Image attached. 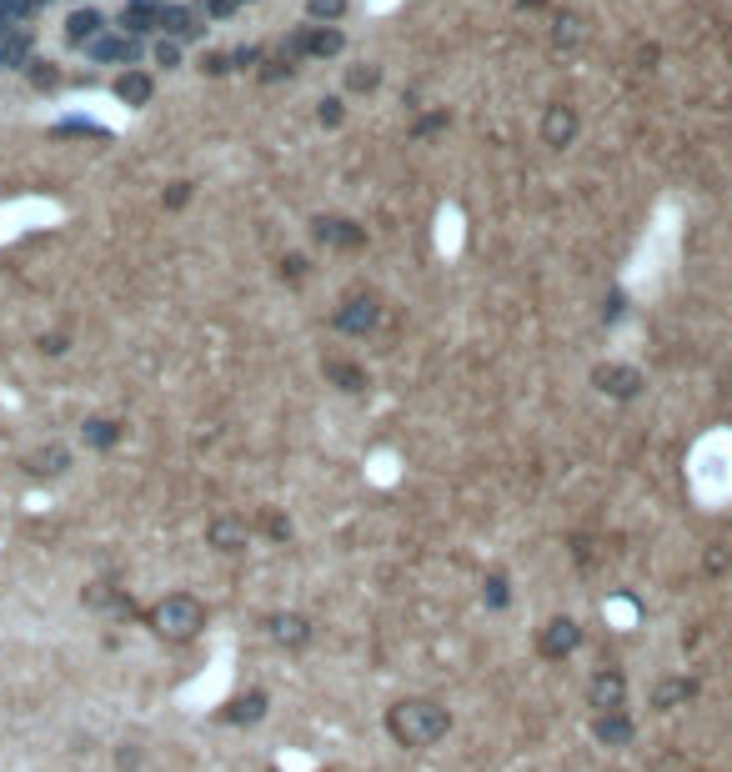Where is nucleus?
Returning a JSON list of instances; mask_svg holds the SVG:
<instances>
[{"label":"nucleus","instance_id":"nucleus-1","mask_svg":"<svg viewBox=\"0 0 732 772\" xmlns=\"http://www.w3.org/2000/svg\"><path fill=\"white\" fill-rule=\"evenodd\" d=\"M387 732L402 742V747H437L447 732H452V712L437 702V697H402L387 707Z\"/></svg>","mask_w":732,"mask_h":772},{"label":"nucleus","instance_id":"nucleus-2","mask_svg":"<svg viewBox=\"0 0 732 772\" xmlns=\"http://www.w3.org/2000/svg\"><path fill=\"white\" fill-rule=\"evenodd\" d=\"M146 627L161 637V642H191V637H201V627H206V607H201V597H191V592H166L161 602H151L146 607Z\"/></svg>","mask_w":732,"mask_h":772},{"label":"nucleus","instance_id":"nucleus-3","mask_svg":"<svg viewBox=\"0 0 732 772\" xmlns=\"http://www.w3.org/2000/svg\"><path fill=\"white\" fill-rule=\"evenodd\" d=\"M66 211L46 196H21L11 206H0V241L6 236H21V231H36V226H56Z\"/></svg>","mask_w":732,"mask_h":772},{"label":"nucleus","instance_id":"nucleus-4","mask_svg":"<svg viewBox=\"0 0 732 772\" xmlns=\"http://www.w3.org/2000/svg\"><path fill=\"white\" fill-rule=\"evenodd\" d=\"M577 647H582V622H577V617H547V622L537 627V652H542L547 662H567Z\"/></svg>","mask_w":732,"mask_h":772},{"label":"nucleus","instance_id":"nucleus-5","mask_svg":"<svg viewBox=\"0 0 732 772\" xmlns=\"http://www.w3.org/2000/svg\"><path fill=\"white\" fill-rule=\"evenodd\" d=\"M66 116H91V121H101V126H111V131H126V126H131V111L116 106L111 96H71V101H66Z\"/></svg>","mask_w":732,"mask_h":772},{"label":"nucleus","instance_id":"nucleus-6","mask_svg":"<svg viewBox=\"0 0 732 772\" xmlns=\"http://www.w3.org/2000/svg\"><path fill=\"white\" fill-rule=\"evenodd\" d=\"M587 707L597 712H622L627 707V677L622 672H597L587 682Z\"/></svg>","mask_w":732,"mask_h":772},{"label":"nucleus","instance_id":"nucleus-7","mask_svg":"<svg viewBox=\"0 0 732 772\" xmlns=\"http://www.w3.org/2000/svg\"><path fill=\"white\" fill-rule=\"evenodd\" d=\"M266 627H271V642H281V647H306L311 642V622L301 612H276V617H266Z\"/></svg>","mask_w":732,"mask_h":772},{"label":"nucleus","instance_id":"nucleus-8","mask_svg":"<svg viewBox=\"0 0 732 772\" xmlns=\"http://www.w3.org/2000/svg\"><path fill=\"white\" fill-rule=\"evenodd\" d=\"M692 697H697V682H692V677H662V682L652 687V707H657V712L687 707Z\"/></svg>","mask_w":732,"mask_h":772},{"label":"nucleus","instance_id":"nucleus-9","mask_svg":"<svg viewBox=\"0 0 732 772\" xmlns=\"http://www.w3.org/2000/svg\"><path fill=\"white\" fill-rule=\"evenodd\" d=\"M592 737H597L602 747H627V742H632V722H627V712H597Z\"/></svg>","mask_w":732,"mask_h":772},{"label":"nucleus","instance_id":"nucleus-10","mask_svg":"<svg viewBox=\"0 0 732 772\" xmlns=\"http://www.w3.org/2000/svg\"><path fill=\"white\" fill-rule=\"evenodd\" d=\"M261 717H266V692H256V687L221 707V722H261Z\"/></svg>","mask_w":732,"mask_h":772},{"label":"nucleus","instance_id":"nucleus-11","mask_svg":"<svg viewBox=\"0 0 732 772\" xmlns=\"http://www.w3.org/2000/svg\"><path fill=\"white\" fill-rule=\"evenodd\" d=\"M246 522H236V517H216L211 522V547H221V552H241L246 547Z\"/></svg>","mask_w":732,"mask_h":772},{"label":"nucleus","instance_id":"nucleus-12","mask_svg":"<svg viewBox=\"0 0 732 772\" xmlns=\"http://www.w3.org/2000/svg\"><path fill=\"white\" fill-rule=\"evenodd\" d=\"M81 597H86V607H111V612H121V617H131V612H136V607H131V597H126V592H116V587H106V582L86 587Z\"/></svg>","mask_w":732,"mask_h":772},{"label":"nucleus","instance_id":"nucleus-13","mask_svg":"<svg viewBox=\"0 0 732 772\" xmlns=\"http://www.w3.org/2000/svg\"><path fill=\"white\" fill-rule=\"evenodd\" d=\"M437 246H442L447 256L462 246V211H457V206H442V216H437Z\"/></svg>","mask_w":732,"mask_h":772},{"label":"nucleus","instance_id":"nucleus-14","mask_svg":"<svg viewBox=\"0 0 732 772\" xmlns=\"http://www.w3.org/2000/svg\"><path fill=\"white\" fill-rule=\"evenodd\" d=\"M482 602H487V607H497V612L512 602V592H507V577H502V572H492V577L482 582Z\"/></svg>","mask_w":732,"mask_h":772},{"label":"nucleus","instance_id":"nucleus-15","mask_svg":"<svg viewBox=\"0 0 732 772\" xmlns=\"http://www.w3.org/2000/svg\"><path fill=\"white\" fill-rule=\"evenodd\" d=\"M597 381L607 386V392H617V397H627V392H632V376H627V371H602Z\"/></svg>","mask_w":732,"mask_h":772},{"label":"nucleus","instance_id":"nucleus-16","mask_svg":"<svg viewBox=\"0 0 732 772\" xmlns=\"http://www.w3.org/2000/svg\"><path fill=\"white\" fill-rule=\"evenodd\" d=\"M402 0H366V16H387V11H397Z\"/></svg>","mask_w":732,"mask_h":772}]
</instances>
